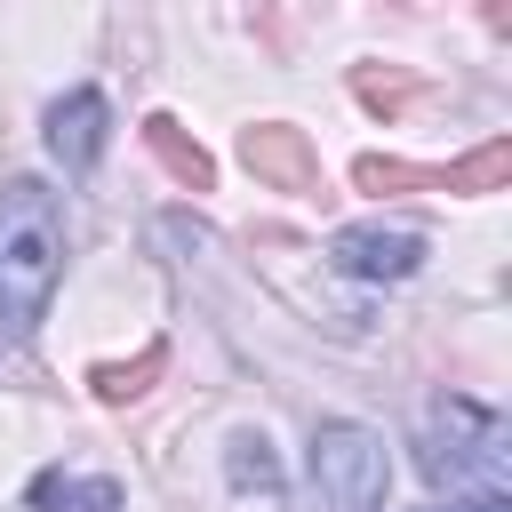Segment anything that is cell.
Instances as JSON below:
<instances>
[{
  "label": "cell",
  "instance_id": "7a4b0ae2",
  "mask_svg": "<svg viewBox=\"0 0 512 512\" xmlns=\"http://www.w3.org/2000/svg\"><path fill=\"white\" fill-rule=\"evenodd\" d=\"M504 416L472 392H440L424 408V432H416V464L432 488L448 496H480V488H504Z\"/></svg>",
  "mask_w": 512,
  "mask_h": 512
},
{
  "label": "cell",
  "instance_id": "ba28073f",
  "mask_svg": "<svg viewBox=\"0 0 512 512\" xmlns=\"http://www.w3.org/2000/svg\"><path fill=\"white\" fill-rule=\"evenodd\" d=\"M152 144H160V160H168L184 184H208V160H200V144H192V152L176 144V120H152Z\"/></svg>",
  "mask_w": 512,
  "mask_h": 512
},
{
  "label": "cell",
  "instance_id": "9c48e42d",
  "mask_svg": "<svg viewBox=\"0 0 512 512\" xmlns=\"http://www.w3.org/2000/svg\"><path fill=\"white\" fill-rule=\"evenodd\" d=\"M424 512H512L504 488H480V496H448V504H424Z\"/></svg>",
  "mask_w": 512,
  "mask_h": 512
},
{
  "label": "cell",
  "instance_id": "3957f363",
  "mask_svg": "<svg viewBox=\"0 0 512 512\" xmlns=\"http://www.w3.org/2000/svg\"><path fill=\"white\" fill-rule=\"evenodd\" d=\"M384 488H392L384 432H368L352 416L312 424V448H304V512H384Z\"/></svg>",
  "mask_w": 512,
  "mask_h": 512
},
{
  "label": "cell",
  "instance_id": "52a82bcc",
  "mask_svg": "<svg viewBox=\"0 0 512 512\" xmlns=\"http://www.w3.org/2000/svg\"><path fill=\"white\" fill-rule=\"evenodd\" d=\"M224 472H232V488H240V496H264V504H280V464H272V440H264V432H232V448H224Z\"/></svg>",
  "mask_w": 512,
  "mask_h": 512
},
{
  "label": "cell",
  "instance_id": "5b68a950",
  "mask_svg": "<svg viewBox=\"0 0 512 512\" xmlns=\"http://www.w3.org/2000/svg\"><path fill=\"white\" fill-rule=\"evenodd\" d=\"M104 144H112V104H104V88H72V96L48 104V152L64 160V176H88V168L104 160Z\"/></svg>",
  "mask_w": 512,
  "mask_h": 512
},
{
  "label": "cell",
  "instance_id": "6da1fadb",
  "mask_svg": "<svg viewBox=\"0 0 512 512\" xmlns=\"http://www.w3.org/2000/svg\"><path fill=\"white\" fill-rule=\"evenodd\" d=\"M64 280V200L40 176L0 184V352H24Z\"/></svg>",
  "mask_w": 512,
  "mask_h": 512
},
{
  "label": "cell",
  "instance_id": "8992f818",
  "mask_svg": "<svg viewBox=\"0 0 512 512\" xmlns=\"http://www.w3.org/2000/svg\"><path fill=\"white\" fill-rule=\"evenodd\" d=\"M24 504H32V512H120V480H104V472H64V464H48V472H32Z\"/></svg>",
  "mask_w": 512,
  "mask_h": 512
},
{
  "label": "cell",
  "instance_id": "277c9868",
  "mask_svg": "<svg viewBox=\"0 0 512 512\" xmlns=\"http://www.w3.org/2000/svg\"><path fill=\"white\" fill-rule=\"evenodd\" d=\"M328 264L344 280H408L424 264V232H408V224H344L328 240Z\"/></svg>",
  "mask_w": 512,
  "mask_h": 512
}]
</instances>
